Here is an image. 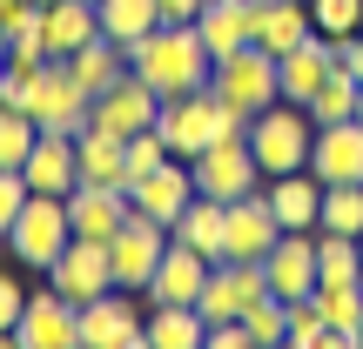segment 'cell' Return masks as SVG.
I'll return each mask as SVG.
<instances>
[{
    "instance_id": "cell-5",
    "label": "cell",
    "mask_w": 363,
    "mask_h": 349,
    "mask_svg": "<svg viewBox=\"0 0 363 349\" xmlns=\"http://www.w3.org/2000/svg\"><path fill=\"white\" fill-rule=\"evenodd\" d=\"M208 94H216V101H229L235 115H249V121H256L269 101H283L276 54H269V47H256V40H249V47H235V54H222V61H216V74H208Z\"/></svg>"
},
{
    "instance_id": "cell-34",
    "label": "cell",
    "mask_w": 363,
    "mask_h": 349,
    "mask_svg": "<svg viewBox=\"0 0 363 349\" xmlns=\"http://www.w3.org/2000/svg\"><path fill=\"white\" fill-rule=\"evenodd\" d=\"M40 128L21 115V108H0V168H27V155H34Z\"/></svg>"
},
{
    "instance_id": "cell-14",
    "label": "cell",
    "mask_w": 363,
    "mask_h": 349,
    "mask_svg": "<svg viewBox=\"0 0 363 349\" xmlns=\"http://www.w3.org/2000/svg\"><path fill=\"white\" fill-rule=\"evenodd\" d=\"M48 282L61 289L67 302H94V296H108V289H115V262H108V242H88V235H74V242L54 256Z\"/></svg>"
},
{
    "instance_id": "cell-20",
    "label": "cell",
    "mask_w": 363,
    "mask_h": 349,
    "mask_svg": "<svg viewBox=\"0 0 363 349\" xmlns=\"http://www.w3.org/2000/svg\"><path fill=\"white\" fill-rule=\"evenodd\" d=\"M208 269H216L208 256H195V248H182L175 235H169V248H162V262H155V275H148L142 296L148 302H195L202 282H208Z\"/></svg>"
},
{
    "instance_id": "cell-1",
    "label": "cell",
    "mask_w": 363,
    "mask_h": 349,
    "mask_svg": "<svg viewBox=\"0 0 363 349\" xmlns=\"http://www.w3.org/2000/svg\"><path fill=\"white\" fill-rule=\"evenodd\" d=\"M128 67L162 94V101H169V94L208 88V74H216V61H208V47H202V34H195V21H162V27H148V34L128 47Z\"/></svg>"
},
{
    "instance_id": "cell-9",
    "label": "cell",
    "mask_w": 363,
    "mask_h": 349,
    "mask_svg": "<svg viewBox=\"0 0 363 349\" xmlns=\"http://www.w3.org/2000/svg\"><path fill=\"white\" fill-rule=\"evenodd\" d=\"M7 343H21V349H74L81 343V302H67L54 282L27 289V309H21Z\"/></svg>"
},
{
    "instance_id": "cell-13",
    "label": "cell",
    "mask_w": 363,
    "mask_h": 349,
    "mask_svg": "<svg viewBox=\"0 0 363 349\" xmlns=\"http://www.w3.org/2000/svg\"><path fill=\"white\" fill-rule=\"evenodd\" d=\"M61 202H67V229L88 235V242H115V229L135 215L128 188H115V181H74Z\"/></svg>"
},
{
    "instance_id": "cell-35",
    "label": "cell",
    "mask_w": 363,
    "mask_h": 349,
    "mask_svg": "<svg viewBox=\"0 0 363 349\" xmlns=\"http://www.w3.org/2000/svg\"><path fill=\"white\" fill-rule=\"evenodd\" d=\"M289 349H337V336H330L323 309H316V296L289 302Z\"/></svg>"
},
{
    "instance_id": "cell-28",
    "label": "cell",
    "mask_w": 363,
    "mask_h": 349,
    "mask_svg": "<svg viewBox=\"0 0 363 349\" xmlns=\"http://www.w3.org/2000/svg\"><path fill=\"white\" fill-rule=\"evenodd\" d=\"M74 168H81V181H115V188H128V142H121V135H101V128H81L74 135Z\"/></svg>"
},
{
    "instance_id": "cell-16",
    "label": "cell",
    "mask_w": 363,
    "mask_h": 349,
    "mask_svg": "<svg viewBox=\"0 0 363 349\" xmlns=\"http://www.w3.org/2000/svg\"><path fill=\"white\" fill-rule=\"evenodd\" d=\"M128 202H135V215H148V222H162V229H169L182 208L195 202V175H189V161L169 155L162 168H148L142 181H128Z\"/></svg>"
},
{
    "instance_id": "cell-12",
    "label": "cell",
    "mask_w": 363,
    "mask_h": 349,
    "mask_svg": "<svg viewBox=\"0 0 363 349\" xmlns=\"http://www.w3.org/2000/svg\"><path fill=\"white\" fill-rule=\"evenodd\" d=\"M262 275H269V296H283V302L316 296V282H323V269H316V229L310 235H303V229H283V235H276V248L262 256Z\"/></svg>"
},
{
    "instance_id": "cell-7",
    "label": "cell",
    "mask_w": 363,
    "mask_h": 349,
    "mask_svg": "<svg viewBox=\"0 0 363 349\" xmlns=\"http://www.w3.org/2000/svg\"><path fill=\"white\" fill-rule=\"evenodd\" d=\"M81 343L88 349H148V296L142 289H108L81 302Z\"/></svg>"
},
{
    "instance_id": "cell-37",
    "label": "cell",
    "mask_w": 363,
    "mask_h": 349,
    "mask_svg": "<svg viewBox=\"0 0 363 349\" xmlns=\"http://www.w3.org/2000/svg\"><path fill=\"white\" fill-rule=\"evenodd\" d=\"M169 161V142H162L155 128H142V135H128V181H142L148 168H162Z\"/></svg>"
},
{
    "instance_id": "cell-23",
    "label": "cell",
    "mask_w": 363,
    "mask_h": 349,
    "mask_svg": "<svg viewBox=\"0 0 363 349\" xmlns=\"http://www.w3.org/2000/svg\"><path fill=\"white\" fill-rule=\"evenodd\" d=\"M262 195H269V208H276V222H283V229H303V235L323 229V181H316L310 168L262 181Z\"/></svg>"
},
{
    "instance_id": "cell-43",
    "label": "cell",
    "mask_w": 363,
    "mask_h": 349,
    "mask_svg": "<svg viewBox=\"0 0 363 349\" xmlns=\"http://www.w3.org/2000/svg\"><path fill=\"white\" fill-rule=\"evenodd\" d=\"M357 121H363V81H357Z\"/></svg>"
},
{
    "instance_id": "cell-45",
    "label": "cell",
    "mask_w": 363,
    "mask_h": 349,
    "mask_svg": "<svg viewBox=\"0 0 363 349\" xmlns=\"http://www.w3.org/2000/svg\"><path fill=\"white\" fill-rule=\"evenodd\" d=\"M357 349H363V329H357Z\"/></svg>"
},
{
    "instance_id": "cell-11",
    "label": "cell",
    "mask_w": 363,
    "mask_h": 349,
    "mask_svg": "<svg viewBox=\"0 0 363 349\" xmlns=\"http://www.w3.org/2000/svg\"><path fill=\"white\" fill-rule=\"evenodd\" d=\"M269 296V275H262V262H229L222 256L216 269H208L202 296H195V309H202V323H235V316L249 309V302Z\"/></svg>"
},
{
    "instance_id": "cell-47",
    "label": "cell",
    "mask_w": 363,
    "mask_h": 349,
    "mask_svg": "<svg viewBox=\"0 0 363 349\" xmlns=\"http://www.w3.org/2000/svg\"><path fill=\"white\" fill-rule=\"evenodd\" d=\"M256 7H262V0H256Z\"/></svg>"
},
{
    "instance_id": "cell-27",
    "label": "cell",
    "mask_w": 363,
    "mask_h": 349,
    "mask_svg": "<svg viewBox=\"0 0 363 349\" xmlns=\"http://www.w3.org/2000/svg\"><path fill=\"white\" fill-rule=\"evenodd\" d=\"M310 34H316L310 0H262V7H256V47L289 54L296 40H310Z\"/></svg>"
},
{
    "instance_id": "cell-29",
    "label": "cell",
    "mask_w": 363,
    "mask_h": 349,
    "mask_svg": "<svg viewBox=\"0 0 363 349\" xmlns=\"http://www.w3.org/2000/svg\"><path fill=\"white\" fill-rule=\"evenodd\" d=\"M208 323L195 302H148V349H202Z\"/></svg>"
},
{
    "instance_id": "cell-32",
    "label": "cell",
    "mask_w": 363,
    "mask_h": 349,
    "mask_svg": "<svg viewBox=\"0 0 363 349\" xmlns=\"http://www.w3.org/2000/svg\"><path fill=\"white\" fill-rule=\"evenodd\" d=\"M310 121H316V128H330V121H357V74H350V67H337V74L310 94Z\"/></svg>"
},
{
    "instance_id": "cell-39",
    "label": "cell",
    "mask_w": 363,
    "mask_h": 349,
    "mask_svg": "<svg viewBox=\"0 0 363 349\" xmlns=\"http://www.w3.org/2000/svg\"><path fill=\"white\" fill-rule=\"evenodd\" d=\"M21 309H27V289L13 282V275H0V343L13 336V323H21Z\"/></svg>"
},
{
    "instance_id": "cell-4",
    "label": "cell",
    "mask_w": 363,
    "mask_h": 349,
    "mask_svg": "<svg viewBox=\"0 0 363 349\" xmlns=\"http://www.w3.org/2000/svg\"><path fill=\"white\" fill-rule=\"evenodd\" d=\"M310 142H316V121H310V108H296V101H269L249 121V155H256L262 181L310 168Z\"/></svg>"
},
{
    "instance_id": "cell-40",
    "label": "cell",
    "mask_w": 363,
    "mask_h": 349,
    "mask_svg": "<svg viewBox=\"0 0 363 349\" xmlns=\"http://www.w3.org/2000/svg\"><path fill=\"white\" fill-rule=\"evenodd\" d=\"M202 349H249L242 316H235V323H208V343H202Z\"/></svg>"
},
{
    "instance_id": "cell-26",
    "label": "cell",
    "mask_w": 363,
    "mask_h": 349,
    "mask_svg": "<svg viewBox=\"0 0 363 349\" xmlns=\"http://www.w3.org/2000/svg\"><path fill=\"white\" fill-rule=\"evenodd\" d=\"M316 309H323L337 349H357V329H363V275H337V282H316Z\"/></svg>"
},
{
    "instance_id": "cell-22",
    "label": "cell",
    "mask_w": 363,
    "mask_h": 349,
    "mask_svg": "<svg viewBox=\"0 0 363 349\" xmlns=\"http://www.w3.org/2000/svg\"><path fill=\"white\" fill-rule=\"evenodd\" d=\"M169 235H175L182 248H195V256L222 262V256H229V202H216V195H195V202L169 222Z\"/></svg>"
},
{
    "instance_id": "cell-10",
    "label": "cell",
    "mask_w": 363,
    "mask_h": 349,
    "mask_svg": "<svg viewBox=\"0 0 363 349\" xmlns=\"http://www.w3.org/2000/svg\"><path fill=\"white\" fill-rule=\"evenodd\" d=\"M155 108H162V94L148 88L142 74H121L115 88H101L88 101V128H101V135H121V142H128V135H142V128H155Z\"/></svg>"
},
{
    "instance_id": "cell-24",
    "label": "cell",
    "mask_w": 363,
    "mask_h": 349,
    "mask_svg": "<svg viewBox=\"0 0 363 349\" xmlns=\"http://www.w3.org/2000/svg\"><path fill=\"white\" fill-rule=\"evenodd\" d=\"M27 188L34 195H67L81 181V168H74V135H48L40 128V142H34V155H27Z\"/></svg>"
},
{
    "instance_id": "cell-46",
    "label": "cell",
    "mask_w": 363,
    "mask_h": 349,
    "mask_svg": "<svg viewBox=\"0 0 363 349\" xmlns=\"http://www.w3.org/2000/svg\"><path fill=\"white\" fill-rule=\"evenodd\" d=\"M34 7H48V0H34Z\"/></svg>"
},
{
    "instance_id": "cell-42",
    "label": "cell",
    "mask_w": 363,
    "mask_h": 349,
    "mask_svg": "<svg viewBox=\"0 0 363 349\" xmlns=\"http://www.w3.org/2000/svg\"><path fill=\"white\" fill-rule=\"evenodd\" d=\"M21 7H27V0H0V27H7V21H13Z\"/></svg>"
},
{
    "instance_id": "cell-38",
    "label": "cell",
    "mask_w": 363,
    "mask_h": 349,
    "mask_svg": "<svg viewBox=\"0 0 363 349\" xmlns=\"http://www.w3.org/2000/svg\"><path fill=\"white\" fill-rule=\"evenodd\" d=\"M27 195H34V188H27V175H21V168H0V235L13 229V215L27 208Z\"/></svg>"
},
{
    "instance_id": "cell-18",
    "label": "cell",
    "mask_w": 363,
    "mask_h": 349,
    "mask_svg": "<svg viewBox=\"0 0 363 349\" xmlns=\"http://www.w3.org/2000/svg\"><path fill=\"white\" fill-rule=\"evenodd\" d=\"M276 235H283V222H276L269 195L249 188L242 202H229V262H262L276 248Z\"/></svg>"
},
{
    "instance_id": "cell-15",
    "label": "cell",
    "mask_w": 363,
    "mask_h": 349,
    "mask_svg": "<svg viewBox=\"0 0 363 349\" xmlns=\"http://www.w3.org/2000/svg\"><path fill=\"white\" fill-rule=\"evenodd\" d=\"M162 248H169V229L148 215H128L115 229V242H108V262H115V282L121 289H148V275H155Z\"/></svg>"
},
{
    "instance_id": "cell-19",
    "label": "cell",
    "mask_w": 363,
    "mask_h": 349,
    "mask_svg": "<svg viewBox=\"0 0 363 349\" xmlns=\"http://www.w3.org/2000/svg\"><path fill=\"white\" fill-rule=\"evenodd\" d=\"M310 175L323 181H363V121H330L310 142Z\"/></svg>"
},
{
    "instance_id": "cell-30",
    "label": "cell",
    "mask_w": 363,
    "mask_h": 349,
    "mask_svg": "<svg viewBox=\"0 0 363 349\" xmlns=\"http://www.w3.org/2000/svg\"><path fill=\"white\" fill-rule=\"evenodd\" d=\"M67 67H74V81L88 88V101H94L101 88H115V81L128 74V47H121V40H108V34H94L88 47L67 54Z\"/></svg>"
},
{
    "instance_id": "cell-8",
    "label": "cell",
    "mask_w": 363,
    "mask_h": 349,
    "mask_svg": "<svg viewBox=\"0 0 363 349\" xmlns=\"http://www.w3.org/2000/svg\"><path fill=\"white\" fill-rule=\"evenodd\" d=\"M189 175H195V195H216V202H242L249 188H262V168H256V155H249V135L208 142L202 155L189 161Z\"/></svg>"
},
{
    "instance_id": "cell-41",
    "label": "cell",
    "mask_w": 363,
    "mask_h": 349,
    "mask_svg": "<svg viewBox=\"0 0 363 349\" xmlns=\"http://www.w3.org/2000/svg\"><path fill=\"white\" fill-rule=\"evenodd\" d=\"M155 7H162V21H195L202 0H155Z\"/></svg>"
},
{
    "instance_id": "cell-2",
    "label": "cell",
    "mask_w": 363,
    "mask_h": 349,
    "mask_svg": "<svg viewBox=\"0 0 363 349\" xmlns=\"http://www.w3.org/2000/svg\"><path fill=\"white\" fill-rule=\"evenodd\" d=\"M155 135L169 142V155L195 161L208 142H222V135H249V115H235L229 101H216L208 88H195V94H169V101L155 108Z\"/></svg>"
},
{
    "instance_id": "cell-17",
    "label": "cell",
    "mask_w": 363,
    "mask_h": 349,
    "mask_svg": "<svg viewBox=\"0 0 363 349\" xmlns=\"http://www.w3.org/2000/svg\"><path fill=\"white\" fill-rule=\"evenodd\" d=\"M330 74H337V47H330V34H310V40H296L289 54H276L283 101H296V108H310V94L323 88Z\"/></svg>"
},
{
    "instance_id": "cell-21",
    "label": "cell",
    "mask_w": 363,
    "mask_h": 349,
    "mask_svg": "<svg viewBox=\"0 0 363 349\" xmlns=\"http://www.w3.org/2000/svg\"><path fill=\"white\" fill-rule=\"evenodd\" d=\"M195 34H202L208 61H222V54L249 47V40H256V0H202Z\"/></svg>"
},
{
    "instance_id": "cell-31",
    "label": "cell",
    "mask_w": 363,
    "mask_h": 349,
    "mask_svg": "<svg viewBox=\"0 0 363 349\" xmlns=\"http://www.w3.org/2000/svg\"><path fill=\"white\" fill-rule=\"evenodd\" d=\"M94 13H101V34L121 40V47H135L148 27H162V7H155V0H94Z\"/></svg>"
},
{
    "instance_id": "cell-25",
    "label": "cell",
    "mask_w": 363,
    "mask_h": 349,
    "mask_svg": "<svg viewBox=\"0 0 363 349\" xmlns=\"http://www.w3.org/2000/svg\"><path fill=\"white\" fill-rule=\"evenodd\" d=\"M40 27H48V54L67 61L74 47H88L101 34V13H94V0H48L40 7Z\"/></svg>"
},
{
    "instance_id": "cell-36",
    "label": "cell",
    "mask_w": 363,
    "mask_h": 349,
    "mask_svg": "<svg viewBox=\"0 0 363 349\" xmlns=\"http://www.w3.org/2000/svg\"><path fill=\"white\" fill-rule=\"evenodd\" d=\"M310 21H316V34L343 40V34L363 27V0H310Z\"/></svg>"
},
{
    "instance_id": "cell-44",
    "label": "cell",
    "mask_w": 363,
    "mask_h": 349,
    "mask_svg": "<svg viewBox=\"0 0 363 349\" xmlns=\"http://www.w3.org/2000/svg\"><path fill=\"white\" fill-rule=\"evenodd\" d=\"M0 67H7V34H0Z\"/></svg>"
},
{
    "instance_id": "cell-3",
    "label": "cell",
    "mask_w": 363,
    "mask_h": 349,
    "mask_svg": "<svg viewBox=\"0 0 363 349\" xmlns=\"http://www.w3.org/2000/svg\"><path fill=\"white\" fill-rule=\"evenodd\" d=\"M13 74L27 81V94H21V115L34 121V128H48V135H81L88 128V88L74 81V67L67 61H34V67H13Z\"/></svg>"
},
{
    "instance_id": "cell-33",
    "label": "cell",
    "mask_w": 363,
    "mask_h": 349,
    "mask_svg": "<svg viewBox=\"0 0 363 349\" xmlns=\"http://www.w3.org/2000/svg\"><path fill=\"white\" fill-rule=\"evenodd\" d=\"M242 329H249V349H276V343H289V302H283V296L249 302V309H242Z\"/></svg>"
},
{
    "instance_id": "cell-6",
    "label": "cell",
    "mask_w": 363,
    "mask_h": 349,
    "mask_svg": "<svg viewBox=\"0 0 363 349\" xmlns=\"http://www.w3.org/2000/svg\"><path fill=\"white\" fill-rule=\"evenodd\" d=\"M67 242H74V229H67V202H61V195H27V208L13 215V229H7L13 262L34 269V275H48L54 256H61Z\"/></svg>"
}]
</instances>
